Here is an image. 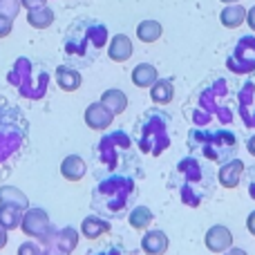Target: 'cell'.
<instances>
[{"mask_svg":"<svg viewBox=\"0 0 255 255\" xmlns=\"http://www.w3.org/2000/svg\"><path fill=\"white\" fill-rule=\"evenodd\" d=\"M220 20H222V25H224V27H229V29H235V27H240L244 20H247V9H244L242 4L231 2L229 7L222 9Z\"/></svg>","mask_w":255,"mask_h":255,"instance_id":"ffe728a7","label":"cell"},{"mask_svg":"<svg viewBox=\"0 0 255 255\" xmlns=\"http://www.w3.org/2000/svg\"><path fill=\"white\" fill-rule=\"evenodd\" d=\"M136 195L134 181L124 175H110L94 188L92 206L108 217H119L126 213L130 199Z\"/></svg>","mask_w":255,"mask_h":255,"instance_id":"6da1fadb","label":"cell"},{"mask_svg":"<svg viewBox=\"0 0 255 255\" xmlns=\"http://www.w3.org/2000/svg\"><path fill=\"white\" fill-rule=\"evenodd\" d=\"M247 150L255 157V134H253V136H249V141H247Z\"/></svg>","mask_w":255,"mask_h":255,"instance_id":"1f68e13d","label":"cell"},{"mask_svg":"<svg viewBox=\"0 0 255 255\" xmlns=\"http://www.w3.org/2000/svg\"><path fill=\"white\" fill-rule=\"evenodd\" d=\"M229 70L235 74H247L255 70V38L253 36H244L238 43L235 52L229 56Z\"/></svg>","mask_w":255,"mask_h":255,"instance_id":"8992f818","label":"cell"},{"mask_svg":"<svg viewBox=\"0 0 255 255\" xmlns=\"http://www.w3.org/2000/svg\"><path fill=\"white\" fill-rule=\"evenodd\" d=\"M163 34V27L161 22L157 20H141L139 25H136V38L141 40V43H154V40H159Z\"/></svg>","mask_w":255,"mask_h":255,"instance_id":"603a6c76","label":"cell"},{"mask_svg":"<svg viewBox=\"0 0 255 255\" xmlns=\"http://www.w3.org/2000/svg\"><path fill=\"white\" fill-rule=\"evenodd\" d=\"M18 255H43V249L36 242H22L18 247Z\"/></svg>","mask_w":255,"mask_h":255,"instance_id":"4316f807","label":"cell"},{"mask_svg":"<svg viewBox=\"0 0 255 255\" xmlns=\"http://www.w3.org/2000/svg\"><path fill=\"white\" fill-rule=\"evenodd\" d=\"M222 2H229L231 4V2H238V0H222Z\"/></svg>","mask_w":255,"mask_h":255,"instance_id":"d590c367","label":"cell"},{"mask_svg":"<svg viewBox=\"0 0 255 255\" xmlns=\"http://www.w3.org/2000/svg\"><path fill=\"white\" fill-rule=\"evenodd\" d=\"M240 112H242V119L249 128H255V79L249 81L242 90H240Z\"/></svg>","mask_w":255,"mask_h":255,"instance_id":"8fae6325","label":"cell"},{"mask_svg":"<svg viewBox=\"0 0 255 255\" xmlns=\"http://www.w3.org/2000/svg\"><path fill=\"white\" fill-rule=\"evenodd\" d=\"M11 27H13V16L0 11V38H4V36L11 34Z\"/></svg>","mask_w":255,"mask_h":255,"instance_id":"484cf974","label":"cell"},{"mask_svg":"<svg viewBox=\"0 0 255 255\" xmlns=\"http://www.w3.org/2000/svg\"><path fill=\"white\" fill-rule=\"evenodd\" d=\"M247 229H249V233L255 238V211L249 213V217H247Z\"/></svg>","mask_w":255,"mask_h":255,"instance_id":"f1b7e54d","label":"cell"},{"mask_svg":"<svg viewBox=\"0 0 255 255\" xmlns=\"http://www.w3.org/2000/svg\"><path fill=\"white\" fill-rule=\"evenodd\" d=\"M132 52H134V47H132V40L128 38L126 34L112 36L110 45H108V56H110V61H115V63H126L128 58L132 56Z\"/></svg>","mask_w":255,"mask_h":255,"instance_id":"5bb4252c","label":"cell"},{"mask_svg":"<svg viewBox=\"0 0 255 255\" xmlns=\"http://www.w3.org/2000/svg\"><path fill=\"white\" fill-rule=\"evenodd\" d=\"M20 229L27 238H34L36 242H47L54 233V226H52V220H49L47 211H43V208H38V206L22 211Z\"/></svg>","mask_w":255,"mask_h":255,"instance_id":"277c9868","label":"cell"},{"mask_svg":"<svg viewBox=\"0 0 255 255\" xmlns=\"http://www.w3.org/2000/svg\"><path fill=\"white\" fill-rule=\"evenodd\" d=\"M204 244H206V249L213 253H224L233 247V233H231V229H226V226L215 224L206 231Z\"/></svg>","mask_w":255,"mask_h":255,"instance_id":"9c48e42d","label":"cell"},{"mask_svg":"<svg viewBox=\"0 0 255 255\" xmlns=\"http://www.w3.org/2000/svg\"><path fill=\"white\" fill-rule=\"evenodd\" d=\"M190 150L193 152H202L206 159L217 161V159H226L231 157L235 148V136L229 130H220V132H190Z\"/></svg>","mask_w":255,"mask_h":255,"instance_id":"3957f363","label":"cell"},{"mask_svg":"<svg viewBox=\"0 0 255 255\" xmlns=\"http://www.w3.org/2000/svg\"><path fill=\"white\" fill-rule=\"evenodd\" d=\"M0 204H9V206H16L20 211H27L29 208V197L16 186H2L0 188Z\"/></svg>","mask_w":255,"mask_h":255,"instance_id":"d6986e66","label":"cell"},{"mask_svg":"<svg viewBox=\"0 0 255 255\" xmlns=\"http://www.w3.org/2000/svg\"><path fill=\"white\" fill-rule=\"evenodd\" d=\"M244 175V161L240 159H229V161L222 163V168L217 170V181L222 184V188H235L240 184Z\"/></svg>","mask_w":255,"mask_h":255,"instance_id":"30bf717a","label":"cell"},{"mask_svg":"<svg viewBox=\"0 0 255 255\" xmlns=\"http://www.w3.org/2000/svg\"><path fill=\"white\" fill-rule=\"evenodd\" d=\"M224 255H249V253L244 251V249H233V247H231L229 251H224Z\"/></svg>","mask_w":255,"mask_h":255,"instance_id":"d6a6232c","label":"cell"},{"mask_svg":"<svg viewBox=\"0 0 255 255\" xmlns=\"http://www.w3.org/2000/svg\"><path fill=\"white\" fill-rule=\"evenodd\" d=\"M54 79H56V85L63 92H76L81 88V83H83L81 72L70 65H58L56 72H54Z\"/></svg>","mask_w":255,"mask_h":255,"instance_id":"7c38bea8","label":"cell"},{"mask_svg":"<svg viewBox=\"0 0 255 255\" xmlns=\"http://www.w3.org/2000/svg\"><path fill=\"white\" fill-rule=\"evenodd\" d=\"M251 197H255V184H251Z\"/></svg>","mask_w":255,"mask_h":255,"instance_id":"e575fe53","label":"cell"},{"mask_svg":"<svg viewBox=\"0 0 255 255\" xmlns=\"http://www.w3.org/2000/svg\"><path fill=\"white\" fill-rule=\"evenodd\" d=\"M143 117L145 119L139 121V128H136V143H139L141 152H148L157 157V154H161L170 145L166 117L161 112H148Z\"/></svg>","mask_w":255,"mask_h":255,"instance_id":"7a4b0ae2","label":"cell"},{"mask_svg":"<svg viewBox=\"0 0 255 255\" xmlns=\"http://www.w3.org/2000/svg\"><path fill=\"white\" fill-rule=\"evenodd\" d=\"M152 220H154V215H152V211H150L148 206H134V208H132V213L128 215L130 226H132V229H136V231L148 229V226L152 224Z\"/></svg>","mask_w":255,"mask_h":255,"instance_id":"d4e9b609","label":"cell"},{"mask_svg":"<svg viewBox=\"0 0 255 255\" xmlns=\"http://www.w3.org/2000/svg\"><path fill=\"white\" fill-rule=\"evenodd\" d=\"M43 4H47V0H20V7H25V9L43 7Z\"/></svg>","mask_w":255,"mask_h":255,"instance_id":"83f0119b","label":"cell"},{"mask_svg":"<svg viewBox=\"0 0 255 255\" xmlns=\"http://www.w3.org/2000/svg\"><path fill=\"white\" fill-rule=\"evenodd\" d=\"M20 220H22V211L9 204H0V226L7 231H16L20 229Z\"/></svg>","mask_w":255,"mask_h":255,"instance_id":"cb8c5ba5","label":"cell"},{"mask_svg":"<svg viewBox=\"0 0 255 255\" xmlns=\"http://www.w3.org/2000/svg\"><path fill=\"white\" fill-rule=\"evenodd\" d=\"M159 79V72L154 65L150 63H139V65L132 70V83L136 88H152V83Z\"/></svg>","mask_w":255,"mask_h":255,"instance_id":"ac0fdd59","label":"cell"},{"mask_svg":"<svg viewBox=\"0 0 255 255\" xmlns=\"http://www.w3.org/2000/svg\"><path fill=\"white\" fill-rule=\"evenodd\" d=\"M168 235L163 231H148L141 238V249L145 255H163L168 251Z\"/></svg>","mask_w":255,"mask_h":255,"instance_id":"9a60e30c","label":"cell"},{"mask_svg":"<svg viewBox=\"0 0 255 255\" xmlns=\"http://www.w3.org/2000/svg\"><path fill=\"white\" fill-rule=\"evenodd\" d=\"M79 244V231L72 229V226H65L61 231H54L52 238L45 242V251L43 255H70Z\"/></svg>","mask_w":255,"mask_h":255,"instance_id":"52a82bcc","label":"cell"},{"mask_svg":"<svg viewBox=\"0 0 255 255\" xmlns=\"http://www.w3.org/2000/svg\"><path fill=\"white\" fill-rule=\"evenodd\" d=\"M177 175L184 177L179 190H181V202L188 204L190 202V193H193L195 188H199L202 181H204L202 166H199V161L195 157H186V159H181V161L177 163Z\"/></svg>","mask_w":255,"mask_h":255,"instance_id":"5b68a950","label":"cell"},{"mask_svg":"<svg viewBox=\"0 0 255 255\" xmlns=\"http://www.w3.org/2000/svg\"><path fill=\"white\" fill-rule=\"evenodd\" d=\"M150 97H152V101L159 103V106H163V103H170L172 99H175V85H172V81L157 79L152 83V88H150Z\"/></svg>","mask_w":255,"mask_h":255,"instance_id":"7402d4cb","label":"cell"},{"mask_svg":"<svg viewBox=\"0 0 255 255\" xmlns=\"http://www.w3.org/2000/svg\"><path fill=\"white\" fill-rule=\"evenodd\" d=\"M4 247H7V229L0 226V249H4Z\"/></svg>","mask_w":255,"mask_h":255,"instance_id":"4dcf8cb0","label":"cell"},{"mask_svg":"<svg viewBox=\"0 0 255 255\" xmlns=\"http://www.w3.org/2000/svg\"><path fill=\"white\" fill-rule=\"evenodd\" d=\"M247 22H249V27L255 31V4L247 11Z\"/></svg>","mask_w":255,"mask_h":255,"instance_id":"f546056e","label":"cell"},{"mask_svg":"<svg viewBox=\"0 0 255 255\" xmlns=\"http://www.w3.org/2000/svg\"><path fill=\"white\" fill-rule=\"evenodd\" d=\"M85 172H88V163L79 154H67L61 161V175L67 181H81L85 177Z\"/></svg>","mask_w":255,"mask_h":255,"instance_id":"4fadbf2b","label":"cell"},{"mask_svg":"<svg viewBox=\"0 0 255 255\" xmlns=\"http://www.w3.org/2000/svg\"><path fill=\"white\" fill-rule=\"evenodd\" d=\"M27 22H29L34 29H47V27L54 22V11L47 7V4L27 9Z\"/></svg>","mask_w":255,"mask_h":255,"instance_id":"44dd1931","label":"cell"},{"mask_svg":"<svg viewBox=\"0 0 255 255\" xmlns=\"http://www.w3.org/2000/svg\"><path fill=\"white\" fill-rule=\"evenodd\" d=\"M97 255H121V251H119V249H108V251H101Z\"/></svg>","mask_w":255,"mask_h":255,"instance_id":"836d02e7","label":"cell"},{"mask_svg":"<svg viewBox=\"0 0 255 255\" xmlns=\"http://www.w3.org/2000/svg\"><path fill=\"white\" fill-rule=\"evenodd\" d=\"M101 103L112 112V115L117 117V115H121V112H126V108H128V97H126L124 90L110 88V90H106V92L101 94Z\"/></svg>","mask_w":255,"mask_h":255,"instance_id":"e0dca14e","label":"cell"},{"mask_svg":"<svg viewBox=\"0 0 255 255\" xmlns=\"http://www.w3.org/2000/svg\"><path fill=\"white\" fill-rule=\"evenodd\" d=\"M108 231H110V222L103 220V217L90 215L81 222V235L88 240H99L101 235H106Z\"/></svg>","mask_w":255,"mask_h":255,"instance_id":"2e32d148","label":"cell"},{"mask_svg":"<svg viewBox=\"0 0 255 255\" xmlns=\"http://www.w3.org/2000/svg\"><path fill=\"white\" fill-rule=\"evenodd\" d=\"M83 119H85V126H88L90 130L101 132V130H108V128L112 126L115 115H112L101 101H97V103H90V106L85 108Z\"/></svg>","mask_w":255,"mask_h":255,"instance_id":"ba28073f","label":"cell"}]
</instances>
